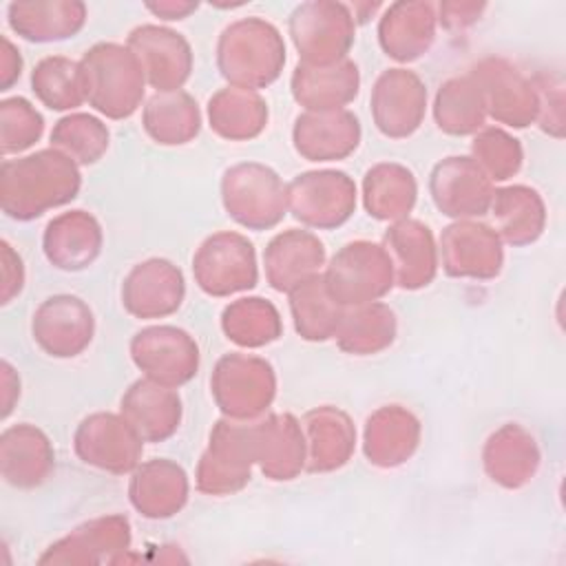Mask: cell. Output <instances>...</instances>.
<instances>
[{
	"instance_id": "cell-18",
	"label": "cell",
	"mask_w": 566,
	"mask_h": 566,
	"mask_svg": "<svg viewBox=\"0 0 566 566\" xmlns=\"http://www.w3.org/2000/svg\"><path fill=\"white\" fill-rule=\"evenodd\" d=\"M493 181L473 157L451 155L440 159L429 175V195L433 206L455 221L482 217L491 208Z\"/></svg>"
},
{
	"instance_id": "cell-5",
	"label": "cell",
	"mask_w": 566,
	"mask_h": 566,
	"mask_svg": "<svg viewBox=\"0 0 566 566\" xmlns=\"http://www.w3.org/2000/svg\"><path fill=\"white\" fill-rule=\"evenodd\" d=\"M210 394L226 418H261L276 396L274 367L254 354H226L212 369Z\"/></svg>"
},
{
	"instance_id": "cell-26",
	"label": "cell",
	"mask_w": 566,
	"mask_h": 566,
	"mask_svg": "<svg viewBox=\"0 0 566 566\" xmlns=\"http://www.w3.org/2000/svg\"><path fill=\"white\" fill-rule=\"evenodd\" d=\"M305 471L332 473L349 462L356 449V427L352 418L332 405L310 409L303 420Z\"/></svg>"
},
{
	"instance_id": "cell-8",
	"label": "cell",
	"mask_w": 566,
	"mask_h": 566,
	"mask_svg": "<svg viewBox=\"0 0 566 566\" xmlns=\"http://www.w3.org/2000/svg\"><path fill=\"white\" fill-rule=\"evenodd\" d=\"M287 29L303 64L345 60L356 40V20L349 7L329 0L298 4L290 15Z\"/></svg>"
},
{
	"instance_id": "cell-16",
	"label": "cell",
	"mask_w": 566,
	"mask_h": 566,
	"mask_svg": "<svg viewBox=\"0 0 566 566\" xmlns=\"http://www.w3.org/2000/svg\"><path fill=\"white\" fill-rule=\"evenodd\" d=\"M95 316L86 301L75 294L44 298L31 318L35 345L53 358H75L93 340Z\"/></svg>"
},
{
	"instance_id": "cell-24",
	"label": "cell",
	"mask_w": 566,
	"mask_h": 566,
	"mask_svg": "<svg viewBox=\"0 0 566 566\" xmlns=\"http://www.w3.org/2000/svg\"><path fill=\"white\" fill-rule=\"evenodd\" d=\"M188 493V473L181 464L168 458L139 462L130 473L128 500L146 520H168L177 515L186 506Z\"/></svg>"
},
{
	"instance_id": "cell-51",
	"label": "cell",
	"mask_w": 566,
	"mask_h": 566,
	"mask_svg": "<svg viewBox=\"0 0 566 566\" xmlns=\"http://www.w3.org/2000/svg\"><path fill=\"white\" fill-rule=\"evenodd\" d=\"M0 385H2V418H9L13 405L20 398V376L9 360L0 363Z\"/></svg>"
},
{
	"instance_id": "cell-25",
	"label": "cell",
	"mask_w": 566,
	"mask_h": 566,
	"mask_svg": "<svg viewBox=\"0 0 566 566\" xmlns=\"http://www.w3.org/2000/svg\"><path fill=\"white\" fill-rule=\"evenodd\" d=\"M263 265L270 287L290 294L301 283L321 274L325 245L314 232L290 228L270 239L263 252Z\"/></svg>"
},
{
	"instance_id": "cell-40",
	"label": "cell",
	"mask_w": 566,
	"mask_h": 566,
	"mask_svg": "<svg viewBox=\"0 0 566 566\" xmlns=\"http://www.w3.org/2000/svg\"><path fill=\"white\" fill-rule=\"evenodd\" d=\"M433 119L442 133L453 137L475 135L484 128V99L469 73L449 77L438 88L433 99Z\"/></svg>"
},
{
	"instance_id": "cell-13",
	"label": "cell",
	"mask_w": 566,
	"mask_h": 566,
	"mask_svg": "<svg viewBox=\"0 0 566 566\" xmlns=\"http://www.w3.org/2000/svg\"><path fill=\"white\" fill-rule=\"evenodd\" d=\"M469 75L482 93L486 117L513 128H526L537 122V91L533 80L513 62L491 55L475 62Z\"/></svg>"
},
{
	"instance_id": "cell-21",
	"label": "cell",
	"mask_w": 566,
	"mask_h": 566,
	"mask_svg": "<svg viewBox=\"0 0 566 566\" xmlns=\"http://www.w3.org/2000/svg\"><path fill=\"white\" fill-rule=\"evenodd\" d=\"M363 137L358 117L347 111H305L294 119L292 144L307 161H338L349 157Z\"/></svg>"
},
{
	"instance_id": "cell-20",
	"label": "cell",
	"mask_w": 566,
	"mask_h": 566,
	"mask_svg": "<svg viewBox=\"0 0 566 566\" xmlns=\"http://www.w3.org/2000/svg\"><path fill=\"white\" fill-rule=\"evenodd\" d=\"M186 296L181 270L168 259H146L126 274L122 305L135 318H164L175 314Z\"/></svg>"
},
{
	"instance_id": "cell-33",
	"label": "cell",
	"mask_w": 566,
	"mask_h": 566,
	"mask_svg": "<svg viewBox=\"0 0 566 566\" xmlns=\"http://www.w3.org/2000/svg\"><path fill=\"white\" fill-rule=\"evenodd\" d=\"M292 97L305 111H340L352 104L360 88V73L354 60L334 64L298 62L290 80Z\"/></svg>"
},
{
	"instance_id": "cell-11",
	"label": "cell",
	"mask_w": 566,
	"mask_h": 566,
	"mask_svg": "<svg viewBox=\"0 0 566 566\" xmlns=\"http://www.w3.org/2000/svg\"><path fill=\"white\" fill-rule=\"evenodd\" d=\"M75 455L99 471L124 475L142 462L144 440L122 413L97 411L86 416L73 433Z\"/></svg>"
},
{
	"instance_id": "cell-31",
	"label": "cell",
	"mask_w": 566,
	"mask_h": 566,
	"mask_svg": "<svg viewBox=\"0 0 566 566\" xmlns=\"http://www.w3.org/2000/svg\"><path fill=\"white\" fill-rule=\"evenodd\" d=\"M436 4L422 0H402L385 9L378 22V44L396 62L422 57L436 40Z\"/></svg>"
},
{
	"instance_id": "cell-27",
	"label": "cell",
	"mask_w": 566,
	"mask_h": 566,
	"mask_svg": "<svg viewBox=\"0 0 566 566\" xmlns=\"http://www.w3.org/2000/svg\"><path fill=\"white\" fill-rule=\"evenodd\" d=\"M55 469V451L49 436L31 422L11 424L0 433V473L15 489L44 484Z\"/></svg>"
},
{
	"instance_id": "cell-37",
	"label": "cell",
	"mask_w": 566,
	"mask_h": 566,
	"mask_svg": "<svg viewBox=\"0 0 566 566\" xmlns=\"http://www.w3.org/2000/svg\"><path fill=\"white\" fill-rule=\"evenodd\" d=\"M418 199L413 172L396 161H380L363 177V206L378 221L407 219Z\"/></svg>"
},
{
	"instance_id": "cell-30",
	"label": "cell",
	"mask_w": 566,
	"mask_h": 566,
	"mask_svg": "<svg viewBox=\"0 0 566 566\" xmlns=\"http://www.w3.org/2000/svg\"><path fill=\"white\" fill-rule=\"evenodd\" d=\"M104 232L86 210H69L53 217L42 234L46 261L64 272L86 270L102 252Z\"/></svg>"
},
{
	"instance_id": "cell-2",
	"label": "cell",
	"mask_w": 566,
	"mask_h": 566,
	"mask_svg": "<svg viewBox=\"0 0 566 566\" xmlns=\"http://www.w3.org/2000/svg\"><path fill=\"white\" fill-rule=\"evenodd\" d=\"M217 66L230 86L265 88L285 66V42L279 29L259 15L234 20L219 35Z\"/></svg>"
},
{
	"instance_id": "cell-52",
	"label": "cell",
	"mask_w": 566,
	"mask_h": 566,
	"mask_svg": "<svg viewBox=\"0 0 566 566\" xmlns=\"http://www.w3.org/2000/svg\"><path fill=\"white\" fill-rule=\"evenodd\" d=\"M197 2H181V0H161V2H148L146 9L155 13L161 20H184L190 13L197 11Z\"/></svg>"
},
{
	"instance_id": "cell-1",
	"label": "cell",
	"mask_w": 566,
	"mask_h": 566,
	"mask_svg": "<svg viewBox=\"0 0 566 566\" xmlns=\"http://www.w3.org/2000/svg\"><path fill=\"white\" fill-rule=\"evenodd\" d=\"M80 188V166L55 148L4 159L0 166V206L15 221H33L71 203Z\"/></svg>"
},
{
	"instance_id": "cell-47",
	"label": "cell",
	"mask_w": 566,
	"mask_h": 566,
	"mask_svg": "<svg viewBox=\"0 0 566 566\" xmlns=\"http://www.w3.org/2000/svg\"><path fill=\"white\" fill-rule=\"evenodd\" d=\"M533 86L537 91V124L555 139L564 137V82L548 71L537 73Z\"/></svg>"
},
{
	"instance_id": "cell-41",
	"label": "cell",
	"mask_w": 566,
	"mask_h": 566,
	"mask_svg": "<svg viewBox=\"0 0 566 566\" xmlns=\"http://www.w3.org/2000/svg\"><path fill=\"white\" fill-rule=\"evenodd\" d=\"M221 329L239 347L259 349L281 338L283 321L274 303L261 296H243L221 312Z\"/></svg>"
},
{
	"instance_id": "cell-17",
	"label": "cell",
	"mask_w": 566,
	"mask_h": 566,
	"mask_svg": "<svg viewBox=\"0 0 566 566\" xmlns=\"http://www.w3.org/2000/svg\"><path fill=\"white\" fill-rule=\"evenodd\" d=\"M369 111L376 128L385 137H411L427 113V86L409 69H387L374 82Z\"/></svg>"
},
{
	"instance_id": "cell-3",
	"label": "cell",
	"mask_w": 566,
	"mask_h": 566,
	"mask_svg": "<svg viewBox=\"0 0 566 566\" xmlns=\"http://www.w3.org/2000/svg\"><path fill=\"white\" fill-rule=\"evenodd\" d=\"M84 97L108 119L130 117L144 102L146 75L126 44L97 42L80 60Z\"/></svg>"
},
{
	"instance_id": "cell-12",
	"label": "cell",
	"mask_w": 566,
	"mask_h": 566,
	"mask_svg": "<svg viewBox=\"0 0 566 566\" xmlns=\"http://www.w3.org/2000/svg\"><path fill=\"white\" fill-rule=\"evenodd\" d=\"M130 358L150 380L166 387H181L199 369V345L181 327L153 325L130 338Z\"/></svg>"
},
{
	"instance_id": "cell-22",
	"label": "cell",
	"mask_w": 566,
	"mask_h": 566,
	"mask_svg": "<svg viewBox=\"0 0 566 566\" xmlns=\"http://www.w3.org/2000/svg\"><path fill=\"white\" fill-rule=\"evenodd\" d=\"M254 462L274 482L294 480L305 469V436L292 413H263L252 420Z\"/></svg>"
},
{
	"instance_id": "cell-36",
	"label": "cell",
	"mask_w": 566,
	"mask_h": 566,
	"mask_svg": "<svg viewBox=\"0 0 566 566\" xmlns=\"http://www.w3.org/2000/svg\"><path fill=\"white\" fill-rule=\"evenodd\" d=\"M268 102L259 91L223 86L208 99V124L214 135L228 142H248L268 126Z\"/></svg>"
},
{
	"instance_id": "cell-45",
	"label": "cell",
	"mask_w": 566,
	"mask_h": 566,
	"mask_svg": "<svg viewBox=\"0 0 566 566\" xmlns=\"http://www.w3.org/2000/svg\"><path fill=\"white\" fill-rule=\"evenodd\" d=\"M471 157L491 181H506L520 172L524 150L520 139L497 126H484L473 135Z\"/></svg>"
},
{
	"instance_id": "cell-4",
	"label": "cell",
	"mask_w": 566,
	"mask_h": 566,
	"mask_svg": "<svg viewBox=\"0 0 566 566\" xmlns=\"http://www.w3.org/2000/svg\"><path fill=\"white\" fill-rule=\"evenodd\" d=\"M226 214L248 230H270L287 212V184L279 172L259 161L230 166L221 177Z\"/></svg>"
},
{
	"instance_id": "cell-35",
	"label": "cell",
	"mask_w": 566,
	"mask_h": 566,
	"mask_svg": "<svg viewBox=\"0 0 566 566\" xmlns=\"http://www.w3.org/2000/svg\"><path fill=\"white\" fill-rule=\"evenodd\" d=\"M489 210L495 217V232L509 245H531L544 232L546 206L542 195L531 186L513 184L495 188Z\"/></svg>"
},
{
	"instance_id": "cell-39",
	"label": "cell",
	"mask_w": 566,
	"mask_h": 566,
	"mask_svg": "<svg viewBox=\"0 0 566 566\" xmlns=\"http://www.w3.org/2000/svg\"><path fill=\"white\" fill-rule=\"evenodd\" d=\"M396 329L398 323L394 310L382 301H374L345 307L334 338L345 354L371 356L394 343Z\"/></svg>"
},
{
	"instance_id": "cell-48",
	"label": "cell",
	"mask_w": 566,
	"mask_h": 566,
	"mask_svg": "<svg viewBox=\"0 0 566 566\" xmlns=\"http://www.w3.org/2000/svg\"><path fill=\"white\" fill-rule=\"evenodd\" d=\"M2 261V305L11 303L24 287V263L9 241H0Z\"/></svg>"
},
{
	"instance_id": "cell-6",
	"label": "cell",
	"mask_w": 566,
	"mask_h": 566,
	"mask_svg": "<svg viewBox=\"0 0 566 566\" xmlns=\"http://www.w3.org/2000/svg\"><path fill=\"white\" fill-rule=\"evenodd\" d=\"M323 281L332 298L343 307L380 301L396 285L394 265L382 243L349 241L327 263Z\"/></svg>"
},
{
	"instance_id": "cell-7",
	"label": "cell",
	"mask_w": 566,
	"mask_h": 566,
	"mask_svg": "<svg viewBox=\"0 0 566 566\" xmlns=\"http://www.w3.org/2000/svg\"><path fill=\"white\" fill-rule=\"evenodd\" d=\"M254 440L252 420L219 418L210 429V440L195 471L197 491L206 495H232L248 486L252 478Z\"/></svg>"
},
{
	"instance_id": "cell-19",
	"label": "cell",
	"mask_w": 566,
	"mask_h": 566,
	"mask_svg": "<svg viewBox=\"0 0 566 566\" xmlns=\"http://www.w3.org/2000/svg\"><path fill=\"white\" fill-rule=\"evenodd\" d=\"M126 46L135 53L146 84H150L155 93L181 91L192 73V49L188 40L168 27H135L128 33Z\"/></svg>"
},
{
	"instance_id": "cell-23",
	"label": "cell",
	"mask_w": 566,
	"mask_h": 566,
	"mask_svg": "<svg viewBox=\"0 0 566 566\" xmlns=\"http://www.w3.org/2000/svg\"><path fill=\"white\" fill-rule=\"evenodd\" d=\"M382 248L394 265V281L400 290H422L438 274V245L429 226L418 219L394 221L385 237Z\"/></svg>"
},
{
	"instance_id": "cell-44",
	"label": "cell",
	"mask_w": 566,
	"mask_h": 566,
	"mask_svg": "<svg viewBox=\"0 0 566 566\" xmlns=\"http://www.w3.org/2000/svg\"><path fill=\"white\" fill-rule=\"evenodd\" d=\"M111 144L108 126L88 113H69L53 124L51 148L71 157L77 166H91L104 157Z\"/></svg>"
},
{
	"instance_id": "cell-10",
	"label": "cell",
	"mask_w": 566,
	"mask_h": 566,
	"mask_svg": "<svg viewBox=\"0 0 566 566\" xmlns=\"http://www.w3.org/2000/svg\"><path fill=\"white\" fill-rule=\"evenodd\" d=\"M287 210L316 230H334L356 210V184L343 170H307L287 184Z\"/></svg>"
},
{
	"instance_id": "cell-42",
	"label": "cell",
	"mask_w": 566,
	"mask_h": 566,
	"mask_svg": "<svg viewBox=\"0 0 566 566\" xmlns=\"http://www.w3.org/2000/svg\"><path fill=\"white\" fill-rule=\"evenodd\" d=\"M290 312L294 329L310 343L334 338L345 307L338 305L323 281V272L294 287L290 294Z\"/></svg>"
},
{
	"instance_id": "cell-9",
	"label": "cell",
	"mask_w": 566,
	"mask_h": 566,
	"mask_svg": "<svg viewBox=\"0 0 566 566\" xmlns=\"http://www.w3.org/2000/svg\"><path fill=\"white\" fill-rule=\"evenodd\" d=\"M195 283L208 296H232L252 290L259 281L256 252L241 232L223 230L206 237L192 254Z\"/></svg>"
},
{
	"instance_id": "cell-38",
	"label": "cell",
	"mask_w": 566,
	"mask_h": 566,
	"mask_svg": "<svg viewBox=\"0 0 566 566\" xmlns=\"http://www.w3.org/2000/svg\"><path fill=\"white\" fill-rule=\"evenodd\" d=\"M142 126L161 146H184L201 130V111L186 91L155 93L144 104Z\"/></svg>"
},
{
	"instance_id": "cell-50",
	"label": "cell",
	"mask_w": 566,
	"mask_h": 566,
	"mask_svg": "<svg viewBox=\"0 0 566 566\" xmlns=\"http://www.w3.org/2000/svg\"><path fill=\"white\" fill-rule=\"evenodd\" d=\"M22 73V55L13 46V42L2 35V51H0V91H9Z\"/></svg>"
},
{
	"instance_id": "cell-32",
	"label": "cell",
	"mask_w": 566,
	"mask_h": 566,
	"mask_svg": "<svg viewBox=\"0 0 566 566\" xmlns=\"http://www.w3.org/2000/svg\"><path fill=\"white\" fill-rule=\"evenodd\" d=\"M420 433V420L407 407H378L365 422L363 453L378 469L400 467L416 453Z\"/></svg>"
},
{
	"instance_id": "cell-46",
	"label": "cell",
	"mask_w": 566,
	"mask_h": 566,
	"mask_svg": "<svg viewBox=\"0 0 566 566\" xmlns=\"http://www.w3.org/2000/svg\"><path fill=\"white\" fill-rule=\"evenodd\" d=\"M44 133V117L24 97H7L0 102V153L18 155L31 148Z\"/></svg>"
},
{
	"instance_id": "cell-29",
	"label": "cell",
	"mask_w": 566,
	"mask_h": 566,
	"mask_svg": "<svg viewBox=\"0 0 566 566\" xmlns=\"http://www.w3.org/2000/svg\"><path fill=\"white\" fill-rule=\"evenodd\" d=\"M539 460L542 453L535 436L517 422L495 429L482 447L484 473L502 489L526 486L537 473Z\"/></svg>"
},
{
	"instance_id": "cell-28",
	"label": "cell",
	"mask_w": 566,
	"mask_h": 566,
	"mask_svg": "<svg viewBox=\"0 0 566 566\" xmlns=\"http://www.w3.org/2000/svg\"><path fill=\"white\" fill-rule=\"evenodd\" d=\"M119 413L144 442H164L177 433L184 407L172 387L159 385L144 376L124 391Z\"/></svg>"
},
{
	"instance_id": "cell-34",
	"label": "cell",
	"mask_w": 566,
	"mask_h": 566,
	"mask_svg": "<svg viewBox=\"0 0 566 566\" xmlns=\"http://www.w3.org/2000/svg\"><path fill=\"white\" fill-rule=\"evenodd\" d=\"M7 22L22 40L46 44L69 40L86 22V4L77 0H31L11 2Z\"/></svg>"
},
{
	"instance_id": "cell-49",
	"label": "cell",
	"mask_w": 566,
	"mask_h": 566,
	"mask_svg": "<svg viewBox=\"0 0 566 566\" xmlns=\"http://www.w3.org/2000/svg\"><path fill=\"white\" fill-rule=\"evenodd\" d=\"M438 22L447 29V31H462L467 27H471L473 22L480 20L482 11L486 9L484 2H440L438 7Z\"/></svg>"
},
{
	"instance_id": "cell-14",
	"label": "cell",
	"mask_w": 566,
	"mask_h": 566,
	"mask_svg": "<svg viewBox=\"0 0 566 566\" xmlns=\"http://www.w3.org/2000/svg\"><path fill=\"white\" fill-rule=\"evenodd\" d=\"M438 261L447 276L489 281L502 272V239L489 223L460 219L440 234Z\"/></svg>"
},
{
	"instance_id": "cell-15",
	"label": "cell",
	"mask_w": 566,
	"mask_h": 566,
	"mask_svg": "<svg viewBox=\"0 0 566 566\" xmlns=\"http://www.w3.org/2000/svg\"><path fill=\"white\" fill-rule=\"evenodd\" d=\"M130 522L126 515H99L49 544L38 564H122L130 551Z\"/></svg>"
},
{
	"instance_id": "cell-43",
	"label": "cell",
	"mask_w": 566,
	"mask_h": 566,
	"mask_svg": "<svg viewBox=\"0 0 566 566\" xmlns=\"http://www.w3.org/2000/svg\"><path fill=\"white\" fill-rule=\"evenodd\" d=\"M31 91L51 111H73L86 102L80 62L64 55L42 57L31 71Z\"/></svg>"
}]
</instances>
